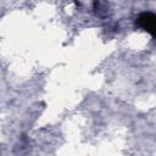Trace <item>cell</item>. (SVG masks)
Here are the masks:
<instances>
[{"instance_id": "1", "label": "cell", "mask_w": 156, "mask_h": 156, "mask_svg": "<svg viewBox=\"0 0 156 156\" xmlns=\"http://www.w3.org/2000/svg\"><path fill=\"white\" fill-rule=\"evenodd\" d=\"M155 22H156V16H155V13H152L150 11L141 12L136 17V21H135L138 27H140L141 29L146 30L152 37L155 35Z\"/></svg>"}]
</instances>
